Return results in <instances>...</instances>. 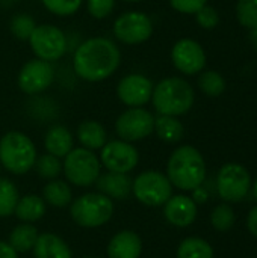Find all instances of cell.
Instances as JSON below:
<instances>
[{"mask_svg":"<svg viewBox=\"0 0 257 258\" xmlns=\"http://www.w3.org/2000/svg\"><path fill=\"white\" fill-rule=\"evenodd\" d=\"M121 63V50L105 36L85 39L74 51L73 68L77 77L85 82L97 83L109 79Z\"/></svg>","mask_w":257,"mask_h":258,"instance_id":"6da1fadb","label":"cell"},{"mask_svg":"<svg viewBox=\"0 0 257 258\" xmlns=\"http://www.w3.org/2000/svg\"><path fill=\"white\" fill-rule=\"evenodd\" d=\"M167 177L173 186L182 190L200 187L206 178V163L201 153L191 145L174 150L167 163Z\"/></svg>","mask_w":257,"mask_h":258,"instance_id":"7a4b0ae2","label":"cell"},{"mask_svg":"<svg viewBox=\"0 0 257 258\" xmlns=\"http://www.w3.org/2000/svg\"><path fill=\"white\" fill-rule=\"evenodd\" d=\"M194 101V88L182 77H167L153 88L151 103L159 115H185L192 109Z\"/></svg>","mask_w":257,"mask_h":258,"instance_id":"3957f363","label":"cell"},{"mask_svg":"<svg viewBox=\"0 0 257 258\" xmlns=\"http://www.w3.org/2000/svg\"><path fill=\"white\" fill-rule=\"evenodd\" d=\"M38 159L33 141L23 132L11 130L0 138V165L14 175L29 172Z\"/></svg>","mask_w":257,"mask_h":258,"instance_id":"277c9868","label":"cell"},{"mask_svg":"<svg viewBox=\"0 0 257 258\" xmlns=\"http://www.w3.org/2000/svg\"><path fill=\"white\" fill-rule=\"evenodd\" d=\"M70 215L79 227L97 228L111 221L114 215V203L100 192L83 194L71 201Z\"/></svg>","mask_w":257,"mask_h":258,"instance_id":"5b68a950","label":"cell"},{"mask_svg":"<svg viewBox=\"0 0 257 258\" xmlns=\"http://www.w3.org/2000/svg\"><path fill=\"white\" fill-rule=\"evenodd\" d=\"M62 171L71 184L77 187H89L98 180L101 174V163L94 151L79 147L73 148L64 157Z\"/></svg>","mask_w":257,"mask_h":258,"instance_id":"8992f818","label":"cell"},{"mask_svg":"<svg viewBox=\"0 0 257 258\" xmlns=\"http://www.w3.org/2000/svg\"><path fill=\"white\" fill-rule=\"evenodd\" d=\"M132 194L141 204L159 207L173 197V184L165 174L159 171H145L133 180Z\"/></svg>","mask_w":257,"mask_h":258,"instance_id":"52a82bcc","label":"cell"},{"mask_svg":"<svg viewBox=\"0 0 257 258\" xmlns=\"http://www.w3.org/2000/svg\"><path fill=\"white\" fill-rule=\"evenodd\" d=\"M27 42L35 57L47 60L50 63L59 60L68 50L65 33L62 32V29L53 24H36Z\"/></svg>","mask_w":257,"mask_h":258,"instance_id":"ba28073f","label":"cell"},{"mask_svg":"<svg viewBox=\"0 0 257 258\" xmlns=\"http://www.w3.org/2000/svg\"><path fill=\"white\" fill-rule=\"evenodd\" d=\"M114 36L126 45H138L153 35L151 18L141 11H127L118 15L112 27Z\"/></svg>","mask_w":257,"mask_h":258,"instance_id":"9c48e42d","label":"cell"},{"mask_svg":"<svg viewBox=\"0 0 257 258\" xmlns=\"http://www.w3.org/2000/svg\"><path fill=\"white\" fill-rule=\"evenodd\" d=\"M155 132V115L144 107H129L115 121V133L118 139L126 142H138L148 138Z\"/></svg>","mask_w":257,"mask_h":258,"instance_id":"30bf717a","label":"cell"},{"mask_svg":"<svg viewBox=\"0 0 257 258\" xmlns=\"http://www.w3.org/2000/svg\"><path fill=\"white\" fill-rule=\"evenodd\" d=\"M139 162V153L136 147L130 142L115 139L108 141L100 150V163L109 172L129 174Z\"/></svg>","mask_w":257,"mask_h":258,"instance_id":"8fae6325","label":"cell"},{"mask_svg":"<svg viewBox=\"0 0 257 258\" xmlns=\"http://www.w3.org/2000/svg\"><path fill=\"white\" fill-rule=\"evenodd\" d=\"M55 80V68L50 62L42 59L27 60L18 71L17 85L27 95H38L48 89Z\"/></svg>","mask_w":257,"mask_h":258,"instance_id":"7c38bea8","label":"cell"},{"mask_svg":"<svg viewBox=\"0 0 257 258\" xmlns=\"http://www.w3.org/2000/svg\"><path fill=\"white\" fill-rule=\"evenodd\" d=\"M250 174L238 163L224 165L217 177V189L221 200L227 203H238L244 200L250 190Z\"/></svg>","mask_w":257,"mask_h":258,"instance_id":"4fadbf2b","label":"cell"},{"mask_svg":"<svg viewBox=\"0 0 257 258\" xmlns=\"http://www.w3.org/2000/svg\"><path fill=\"white\" fill-rule=\"evenodd\" d=\"M155 83L144 74H127L117 85V97L127 107H144L151 101Z\"/></svg>","mask_w":257,"mask_h":258,"instance_id":"5bb4252c","label":"cell"},{"mask_svg":"<svg viewBox=\"0 0 257 258\" xmlns=\"http://www.w3.org/2000/svg\"><path fill=\"white\" fill-rule=\"evenodd\" d=\"M171 60L180 73L186 76H194L201 73L206 67V53L197 41L191 38H183L173 45Z\"/></svg>","mask_w":257,"mask_h":258,"instance_id":"9a60e30c","label":"cell"},{"mask_svg":"<svg viewBox=\"0 0 257 258\" xmlns=\"http://www.w3.org/2000/svg\"><path fill=\"white\" fill-rule=\"evenodd\" d=\"M164 206L165 219L174 227L186 228L197 218V204L192 198L186 195L171 197Z\"/></svg>","mask_w":257,"mask_h":258,"instance_id":"2e32d148","label":"cell"},{"mask_svg":"<svg viewBox=\"0 0 257 258\" xmlns=\"http://www.w3.org/2000/svg\"><path fill=\"white\" fill-rule=\"evenodd\" d=\"M132 184L133 180L127 174L109 172V171L106 174H100L98 180L95 181L97 190L100 194L117 201H123L129 198V195L132 194Z\"/></svg>","mask_w":257,"mask_h":258,"instance_id":"e0dca14e","label":"cell"},{"mask_svg":"<svg viewBox=\"0 0 257 258\" xmlns=\"http://www.w3.org/2000/svg\"><path fill=\"white\" fill-rule=\"evenodd\" d=\"M142 252L141 237L130 230L117 233L108 245L109 258H139Z\"/></svg>","mask_w":257,"mask_h":258,"instance_id":"ac0fdd59","label":"cell"},{"mask_svg":"<svg viewBox=\"0 0 257 258\" xmlns=\"http://www.w3.org/2000/svg\"><path fill=\"white\" fill-rule=\"evenodd\" d=\"M44 147L48 154L64 159L74 148V136L65 125H52L44 136Z\"/></svg>","mask_w":257,"mask_h":258,"instance_id":"d6986e66","label":"cell"},{"mask_svg":"<svg viewBox=\"0 0 257 258\" xmlns=\"http://www.w3.org/2000/svg\"><path fill=\"white\" fill-rule=\"evenodd\" d=\"M35 258H73L70 246L53 233H42L33 246Z\"/></svg>","mask_w":257,"mask_h":258,"instance_id":"ffe728a7","label":"cell"},{"mask_svg":"<svg viewBox=\"0 0 257 258\" xmlns=\"http://www.w3.org/2000/svg\"><path fill=\"white\" fill-rule=\"evenodd\" d=\"M76 136H77V141L80 142V145L91 151L101 150L103 145L108 142L106 128L103 127V124H100L98 121H94V119H86V121L80 122L76 130Z\"/></svg>","mask_w":257,"mask_h":258,"instance_id":"44dd1931","label":"cell"},{"mask_svg":"<svg viewBox=\"0 0 257 258\" xmlns=\"http://www.w3.org/2000/svg\"><path fill=\"white\" fill-rule=\"evenodd\" d=\"M45 210H47V206H45L44 198L30 194V195H24V197L18 198L14 215L21 222L32 224V222L39 221L45 215Z\"/></svg>","mask_w":257,"mask_h":258,"instance_id":"7402d4cb","label":"cell"},{"mask_svg":"<svg viewBox=\"0 0 257 258\" xmlns=\"http://www.w3.org/2000/svg\"><path fill=\"white\" fill-rule=\"evenodd\" d=\"M153 133H156V136L167 144H176L183 138L185 127L179 121L177 116L159 115V116H155V132Z\"/></svg>","mask_w":257,"mask_h":258,"instance_id":"603a6c76","label":"cell"},{"mask_svg":"<svg viewBox=\"0 0 257 258\" xmlns=\"http://www.w3.org/2000/svg\"><path fill=\"white\" fill-rule=\"evenodd\" d=\"M38 236H39L38 230L32 224L24 222V224L17 225L11 231L8 243L17 252H29V251L33 249V246H35V243L38 240Z\"/></svg>","mask_w":257,"mask_h":258,"instance_id":"cb8c5ba5","label":"cell"},{"mask_svg":"<svg viewBox=\"0 0 257 258\" xmlns=\"http://www.w3.org/2000/svg\"><path fill=\"white\" fill-rule=\"evenodd\" d=\"M42 195H44V201L53 207H58V209H62V207H67L68 204H71L73 201V192H71V187L68 186V183L62 181V180H50L44 190H42Z\"/></svg>","mask_w":257,"mask_h":258,"instance_id":"d4e9b609","label":"cell"},{"mask_svg":"<svg viewBox=\"0 0 257 258\" xmlns=\"http://www.w3.org/2000/svg\"><path fill=\"white\" fill-rule=\"evenodd\" d=\"M177 258H214V249L206 240L189 237L179 245Z\"/></svg>","mask_w":257,"mask_h":258,"instance_id":"484cf974","label":"cell"},{"mask_svg":"<svg viewBox=\"0 0 257 258\" xmlns=\"http://www.w3.org/2000/svg\"><path fill=\"white\" fill-rule=\"evenodd\" d=\"M18 198L20 195L15 184L8 178H0V218L14 215Z\"/></svg>","mask_w":257,"mask_h":258,"instance_id":"4316f807","label":"cell"},{"mask_svg":"<svg viewBox=\"0 0 257 258\" xmlns=\"http://www.w3.org/2000/svg\"><path fill=\"white\" fill-rule=\"evenodd\" d=\"M38 172V175L44 180H56L61 172H62V162L59 157L53 156V154H42L36 159L35 166H33Z\"/></svg>","mask_w":257,"mask_h":258,"instance_id":"83f0119b","label":"cell"},{"mask_svg":"<svg viewBox=\"0 0 257 258\" xmlns=\"http://www.w3.org/2000/svg\"><path fill=\"white\" fill-rule=\"evenodd\" d=\"M198 86L208 97H220L226 91V80L218 71L209 70L200 74Z\"/></svg>","mask_w":257,"mask_h":258,"instance_id":"f1b7e54d","label":"cell"},{"mask_svg":"<svg viewBox=\"0 0 257 258\" xmlns=\"http://www.w3.org/2000/svg\"><path fill=\"white\" fill-rule=\"evenodd\" d=\"M35 27H36V21L29 14H18L9 23L11 33L20 41H29Z\"/></svg>","mask_w":257,"mask_h":258,"instance_id":"f546056e","label":"cell"},{"mask_svg":"<svg viewBox=\"0 0 257 258\" xmlns=\"http://www.w3.org/2000/svg\"><path fill=\"white\" fill-rule=\"evenodd\" d=\"M41 2L44 8L56 17L74 15L83 3V0H41Z\"/></svg>","mask_w":257,"mask_h":258,"instance_id":"4dcf8cb0","label":"cell"},{"mask_svg":"<svg viewBox=\"0 0 257 258\" xmlns=\"http://www.w3.org/2000/svg\"><path fill=\"white\" fill-rule=\"evenodd\" d=\"M211 222L215 230L218 231H229L235 224V213L233 209L227 204H220L214 209L211 215Z\"/></svg>","mask_w":257,"mask_h":258,"instance_id":"1f68e13d","label":"cell"},{"mask_svg":"<svg viewBox=\"0 0 257 258\" xmlns=\"http://www.w3.org/2000/svg\"><path fill=\"white\" fill-rule=\"evenodd\" d=\"M236 17L244 27H257V0H238Z\"/></svg>","mask_w":257,"mask_h":258,"instance_id":"d6a6232c","label":"cell"},{"mask_svg":"<svg viewBox=\"0 0 257 258\" xmlns=\"http://www.w3.org/2000/svg\"><path fill=\"white\" fill-rule=\"evenodd\" d=\"M117 0H86L88 14L97 20H103L111 15Z\"/></svg>","mask_w":257,"mask_h":258,"instance_id":"836d02e7","label":"cell"},{"mask_svg":"<svg viewBox=\"0 0 257 258\" xmlns=\"http://www.w3.org/2000/svg\"><path fill=\"white\" fill-rule=\"evenodd\" d=\"M194 15H195L197 23H198L200 27H203V29H214V27H217L218 23H220V15H218L217 9L212 8V6H208V5H204V6H203L198 12H195Z\"/></svg>","mask_w":257,"mask_h":258,"instance_id":"e575fe53","label":"cell"},{"mask_svg":"<svg viewBox=\"0 0 257 258\" xmlns=\"http://www.w3.org/2000/svg\"><path fill=\"white\" fill-rule=\"evenodd\" d=\"M170 5L180 14H195L208 5V0H170Z\"/></svg>","mask_w":257,"mask_h":258,"instance_id":"d590c367","label":"cell"},{"mask_svg":"<svg viewBox=\"0 0 257 258\" xmlns=\"http://www.w3.org/2000/svg\"><path fill=\"white\" fill-rule=\"evenodd\" d=\"M0 258H18V252L8 242L0 240Z\"/></svg>","mask_w":257,"mask_h":258,"instance_id":"8d00e7d4","label":"cell"},{"mask_svg":"<svg viewBox=\"0 0 257 258\" xmlns=\"http://www.w3.org/2000/svg\"><path fill=\"white\" fill-rule=\"evenodd\" d=\"M247 227L250 230V233L257 237V207H253L251 212L248 213V219H247Z\"/></svg>","mask_w":257,"mask_h":258,"instance_id":"74e56055","label":"cell"},{"mask_svg":"<svg viewBox=\"0 0 257 258\" xmlns=\"http://www.w3.org/2000/svg\"><path fill=\"white\" fill-rule=\"evenodd\" d=\"M192 192H194L192 200H195V203H204V201L208 200V192H206L201 186L197 187V189H194Z\"/></svg>","mask_w":257,"mask_h":258,"instance_id":"f35d334b","label":"cell"},{"mask_svg":"<svg viewBox=\"0 0 257 258\" xmlns=\"http://www.w3.org/2000/svg\"><path fill=\"white\" fill-rule=\"evenodd\" d=\"M250 42L253 44V47L257 50V27L251 29V32H250Z\"/></svg>","mask_w":257,"mask_h":258,"instance_id":"ab89813d","label":"cell"},{"mask_svg":"<svg viewBox=\"0 0 257 258\" xmlns=\"http://www.w3.org/2000/svg\"><path fill=\"white\" fill-rule=\"evenodd\" d=\"M253 195H254V198H256L257 201V180L256 183H254V186H253Z\"/></svg>","mask_w":257,"mask_h":258,"instance_id":"60d3db41","label":"cell"},{"mask_svg":"<svg viewBox=\"0 0 257 258\" xmlns=\"http://www.w3.org/2000/svg\"><path fill=\"white\" fill-rule=\"evenodd\" d=\"M123 2H126V3H139L142 0H123Z\"/></svg>","mask_w":257,"mask_h":258,"instance_id":"b9f144b4","label":"cell"},{"mask_svg":"<svg viewBox=\"0 0 257 258\" xmlns=\"http://www.w3.org/2000/svg\"><path fill=\"white\" fill-rule=\"evenodd\" d=\"M0 169H2V165H0Z\"/></svg>","mask_w":257,"mask_h":258,"instance_id":"7bdbcfd3","label":"cell"},{"mask_svg":"<svg viewBox=\"0 0 257 258\" xmlns=\"http://www.w3.org/2000/svg\"><path fill=\"white\" fill-rule=\"evenodd\" d=\"M89 258H92V257H89Z\"/></svg>","mask_w":257,"mask_h":258,"instance_id":"ee69618b","label":"cell"}]
</instances>
